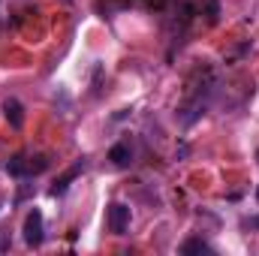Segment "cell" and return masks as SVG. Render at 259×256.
<instances>
[{
  "instance_id": "cell-1",
  "label": "cell",
  "mask_w": 259,
  "mask_h": 256,
  "mask_svg": "<svg viewBox=\"0 0 259 256\" xmlns=\"http://www.w3.org/2000/svg\"><path fill=\"white\" fill-rule=\"evenodd\" d=\"M46 169H49V157H42V154H18L6 163V172L15 178H33Z\"/></svg>"
},
{
  "instance_id": "cell-2",
  "label": "cell",
  "mask_w": 259,
  "mask_h": 256,
  "mask_svg": "<svg viewBox=\"0 0 259 256\" xmlns=\"http://www.w3.org/2000/svg\"><path fill=\"white\" fill-rule=\"evenodd\" d=\"M42 238H46V220H42V214L33 208V211L24 217V244H27V247H39Z\"/></svg>"
},
{
  "instance_id": "cell-3",
  "label": "cell",
  "mask_w": 259,
  "mask_h": 256,
  "mask_svg": "<svg viewBox=\"0 0 259 256\" xmlns=\"http://www.w3.org/2000/svg\"><path fill=\"white\" fill-rule=\"evenodd\" d=\"M109 229L115 235H124L130 229V205H124V202L109 205Z\"/></svg>"
},
{
  "instance_id": "cell-4",
  "label": "cell",
  "mask_w": 259,
  "mask_h": 256,
  "mask_svg": "<svg viewBox=\"0 0 259 256\" xmlns=\"http://www.w3.org/2000/svg\"><path fill=\"white\" fill-rule=\"evenodd\" d=\"M109 160H112V166H118V169H124L133 163V148H130V142H118L112 151H109Z\"/></svg>"
},
{
  "instance_id": "cell-5",
  "label": "cell",
  "mask_w": 259,
  "mask_h": 256,
  "mask_svg": "<svg viewBox=\"0 0 259 256\" xmlns=\"http://www.w3.org/2000/svg\"><path fill=\"white\" fill-rule=\"evenodd\" d=\"M84 166H88V163H84V160H78V163H75L72 169H66L64 178H61V181H58V184H55V187H52L49 193H52V196H61V193H64L66 187H69V181H72L75 175H81V172H84Z\"/></svg>"
},
{
  "instance_id": "cell-6",
  "label": "cell",
  "mask_w": 259,
  "mask_h": 256,
  "mask_svg": "<svg viewBox=\"0 0 259 256\" xmlns=\"http://www.w3.org/2000/svg\"><path fill=\"white\" fill-rule=\"evenodd\" d=\"M3 112H6V121H9L15 130L24 124V109H21L18 100H6V103H3Z\"/></svg>"
},
{
  "instance_id": "cell-7",
  "label": "cell",
  "mask_w": 259,
  "mask_h": 256,
  "mask_svg": "<svg viewBox=\"0 0 259 256\" xmlns=\"http://www.w3.org/2000/svg\"><path fill=\"white\" fill-rule=\"evenodd\" d=\"M181 253H214V247H211V244H205L202 238H190V241H184V244H181Z\"/></svg>"
},
{
  "instance_id": "cell-8",
  "label": "cell",
  "mask_w": 259,
  "mask_h": 256,
  "mask_svg": "<svg viewBox=\"0 0 259 256\" xmlns=\"http://www.w3.org/2000/svg\"><path fill=\"white\" fill-rule=\"evenodd\" d=\"M3 250H9V232L6 229H0V253Z\"/></svg>"
},
{
  "instance_id": "cell-9",
  "label": "cell",
  "mask_w": 259,
  "mask_h": 256,
  "mask_svg": "<svg viewBox=\"0 0 259 256\" xmlns=\"http://www.w3.org/2000/svg\"><path fill=\"white\" fill-rule=\"evenodd\" d=\"M244 226H259V217H250V220H244Z\"/></svg>"
},
{
  "instance_id": "cell-10",
  "label": "cell",
  "mask_w": 259,
  "mask_h": 256,
  "mask_svg": "<svg viewBox=\"0 0 259 256\" xmlns=\"http://www.w3.org/2000/svg\"><path fill=\"white\" fill-rule=\"evenodd\" d=\"M256 199H259V190H256Z\"/></svg>"
}]
</instances>
